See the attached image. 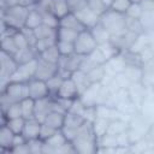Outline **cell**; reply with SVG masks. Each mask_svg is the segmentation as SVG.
Instances as JSON below:
<instances>
[{
    "label": "cell",
    "mask_w": 154,
    "mask_h": 154,
    "mask_svg": "<svg viewBox=\"0 0 154 154\" xmlns=\"http://www.w3.org/2000/svg\"><path fill=\"white\" fill-rule=\"evenodd\" d=\"M76 153L82 154H91L97 152V137L93 131V126L90 122H84V124L79 128L76 137L71 141Z\"/></svg>",
    "instance_id": "1"
},
{
    "label": "cell",
    "mask_w": 154,
    "mask_h": 154,
    "mask_svg": "<svg viewBox=\"0 0 154 154\" xmlns=\"http://www.w3.org/2000/svg\"><path fill=\"white\" fill-rule=\"evenodd\" d=\"M29 96L28 83L10 81L4 89H1V109L4 111L13 102H20Z\"/></svg>",
    "instance_id": "2"
},
{
    "label": "cell",
    "mask_w": 154,
    "mask_h": 154,
    "mask_svg": "<svg viewBox=\"0 0 154 154\" xmlns=\"http://www.w3.org/2000/svg\"><path fill=\"white\" fill-rule=\"evenodd\" d=\"M30 7L23 5H16L6 8H1V22L7 24L16 30H22L25 28V19Z\"/></svg>",
    "instance_id": "3"
},
{
    "label": "cell",
    "mask_w": 154,
    "mask_h": 154,
    "mask_svg": "<svg viewBox=\"0 0 154 154\" xmlns=\"http://www.w3.org/2000/svg\"><path fill=\"white\" fill-rule=\"evenodd\" d=\"M125 19H126L125 14L116 12L111 8H108L103 14L100 16L101 25L111 34V36L122 35L126 31Z\"/></svg>",
    "instance_id": "4"
},
{
    "label": "cell",
    "mask_w": 154,
    "mask_h": 154,
    "mask_svg": "<svg viewBox=\"0 0 154 154\" xmlns=\"http://www.w3.org/2000/svg\"><path fill=\"white\" fill-rule=\"evenodd\" d=\"M73 45H75V53L81 55H89L99 46L89 29L78 32V36L73 42Z\"/></svg>",
    "instance_id": "5"
},
{
    "label": "cell",
    "mask_w": 154,
    "mask_h": 154,
    "mask_svg": "<svg viewBox=\"0 0 154 154\" xmlns=\"http://www.w3.org/2000/svg\"><path fill=\"white\" fill-rule=\"evenodd\" d=\"M85 119L83 118V116H79V114H75V113H71V112H66L65 113V120H64V126L61 129V131L64 132V135L66 136V138L69 141H72L79 128L84 124Z\"/></svg>",
    "instance_id": "6"
},
{
    "label": "cell",
    "mask_w": 154,
    "mask_h": 154,
    "mask_svg": "<svg viewBox=\"0 0 154 154\" xmlns=\"http://www.w3.org/2000/svg\"><path fill=\"white\" fill-rule=\"evenodd\" d=\"M17 67H18V64L14 60L13 55H10L1 51V58H0V78L2 83L1 89H4L5 85L10 82L11 76L14 73Z\"/></svg>",
    "instance_id": "7"
},
{
    "label": "cell",
    "mask_w": 154,
    "mask_h": 154,
    "mask_svg": "<svg viewBox=\"0 0 154 154\" xmlns=\"http://www.w3.org/2000/svg\"><path fill=\"white\" fill-rule=\"evenodd\" d=\"M38 58V57H37ZM37 58L34 60H30L28 63L24 64H19L17 70L14 71V73L11 76L10 81H14V82H29L30 79H32L35 77L36 73V69H37Z\"/></svg>",
    "instance_id": "8"
},
{
    "label": "cell",
    "mask_w": 154,
    "mask_h": 154,
    "mask_svg": "<svg viewBox=\"0 0 154 154\" xmlns=\"http://www.w3.org/2000/svg\"><path fill=\"white\" fill-rule=\"evenodd\" d=\"M26 83H28L29 97H31L34 100H38V99L51 96L46 81H42V79H38V78H32Z\"/></svg>",
    "instance_id": "9"
},
{
    "label": "cell",
    "mask_w": 154,
    "mask_h": 154,
    "mask_svg": "<svg viewBox=\"0 0 154 154\" xmlns=\"http://www.w3.org/2000/svg\"><path fill=\"white\" fill-rule=\"evenodd\" d=\"M58 71H59L58 64H52L41 58H37V69H36V73H35L34 78L47 81L51 77L55 76L58 73Z\"/></svg>",
    "instance_id": "10"
},
{
    "label": "cell",
    "mask_w": 154,
    "mask_h": 154,
    "mask_svg": "<svg viewBox=\"0 0 154 154\" xmlns=\"http://www.w3.org/2000/svg\"><path fill=\"white\" fill-rule=\"evenodd\" d=\"M79 96H81L79 90H78L76 83L73 82V79L70 77V78H66V79L63 81V83L60 85V89H59L55 97L65 99V100H75Z\"/></svg>",
    "instance_id": "11"
},
{
    "label": "cell",
    "mask_w": 154,
    "mask_h": 154,
    "mask_svg": "<svg viewBox=\"0 0 154 154\" xmlns=\"http://www.w3.org/2000/svg\"><path fill=\"white\" fill-rule=\"evenodd\" d=\"M83 57L84 55H81V54H77V53H72L70 55L61 57L59 63H58V66H59V69L66 70V71L72 73L77 70H79Z\"/></svg>",
    "instance_id": "12"
},
{
    "label": "cell",
    "mask_w": 154,
    "mask_h": 154,
    "mask_svg": "<svg viewBox=\"0 0 154 154\" xmlns=\"http://www.w3.org/2000/svg\"><path fill=\"white\" fill-rule=\"evenodd\" d=\"M76 16L82 22V24L85 26V29H91L100 22V16L96 14L95 12H93L89 7H85L81 12L76 13Z\"/></svg>",
    "instance_id": "13"
},
{
    "label": "cell",
    "mask_w": 154,
    "mask_h": 154,
    "mask_svg": "<svg viewBox=\"0 0 154 154\" xmlns=\"http://www.w3.org/2000/svg\"><path fill=\"white\" fill-rule=\"evenodd\" d=\"M41 125H42V123H40L35 118H30V119L25 120V126H24V130L22 134L24 135L26 141L34 140V138H40Z\"/></svg>",
    "instance_id": "14"
},
{
    "label": "cell",
    "mask_w": 154,
    "mask_h": 154,
    "mask_svg": "<svg viewBox=\"0 0 154 154\" xmlns=\"http://www.w3.org/2000/svg\"><path fill=\"white\" fill-rule=\"evenodd\" d=\"M14 132L6 125L2 124L1 130H0V148L4 152H11L13 147V138H14Z\"/></svg>",
    "instance_id": "15"
},
{
    "label": "cell",
    "mask_w": 154,
    "mask_h": 154,
    "mask_svg": "<svg viewBox=\"0 0 154 154\" xmlns=\"http://www.w3.org/2000/svg\"><path fill=\"white\" fill-rule=\"evenodd\" d=\"M59 26H64L67 29H72L77 32H81L83 30H85V26L82 24V22L78 19V17L75 13H67L66 16H64L63 18H60V25Z\"/></svg>",
    "instance_id": "16"
},
{
    "label": "cell",
    "mask_w": 154,
    "mask_h": 154,
    "mask_svg": "<svg viewBox=\"0 0 154 154\" xmlns=\"http://www.w3.org/2000/svg\"><path fill=\"white\" fill-rule=\"evenodd\" d=\"M37 57H38L37 52H36L35 48L31 47V46H28V47H25V48L18 49V51L16 52V54L13 55V58H14V60L17 61L18 65H19V64L28 63V61H30V60H34V59H36Z\"/></svg>",
    "instance_id": "17"
},
{
    "label": "cell",
    "mask_w": 154,
    "mask_h": 154,
    "mask_svg": "<svg viewBox=\"0 0 154 154\" xmlns=\"http://www.w3.org/2000/svg\"><path fill=\"white\" fill-rule=\"evenodd\" d=\"M64 120H65V112L61 111H52L45 119V124L52 126L55 130H61L64 126Z\"/></svg>",
    "instance_id": "18"
},
{
    "label": "cell",
    "mask_w": 154,
    "mask_h": 154,
    "mask_svg": "<svg viewBox=\"0 0 154 154\" xmlns=\"http://www.w3.org/2000/svg\"><path fill=\"white\" fill-rule=\"evenodd\" d=\"M41 24H42V13L35 6H31L29 8V12L25 19V28L34 30Z\"/></svg>",
    "instance_id": "19"
},
{
    "label": "cell",
    "mask_w": 154,
    "mask_h": 154,
    "mask_svg": "<svg viewBox=\"0 0 154 154\" xmlns=\"http://www.w3.org/2000/svg\"><path fill=\"white\" fill-rule=\"evenodd\" d=\"M71 78H72L73 82L76 83V85H77V88H78L81 95H82V94L89 88V85L91 84L90 81H89V78H88V75H87L85 72L81 71V70H77V71L72 72Z\"/></svg>",
    "instance_id": "20"
},
{
    "label": "cell",
    "mask_w": 154,
    "mask_h": 154,
    "mask_svg": "<svg viewBox=\"0 0 154 154\" xmlns=\"http://www.w3.org/2000/svg\"><path fill=\"white\" fill-rule=\"evenodd\" d=\"M138 19L146 34L154 32V10H143Z\"/></svg>",
    "instance_id": "21"
},
{
    "label": "cell",
    "mask_w": 154,
    "mask_h": 154,
    "mask_svg": "<svg viewBox=\"0 0 154 154\" xmlns=\"http://www.w3.org/2000/svg\"><path fill=\"white\" fill-rule=\"evenodd\" d=\"M94 36V38L96 40L97 45H102V43H106V42H109V38H111V34L101 25V23L99 22L95 26H93L91 29H89Z\"/></svg>",
    "instance_id": "22"
},
{
    "label": "cell",
    "mask_w": 154,
    "mask_h": 154,
    "mask_svg": "<svg viewBox=\"0 0 154 154\" xmlns=\"http://www.w3.org/2000/svg\"><path fill=\"white\" fill-rule=\"evenodd\" d=\"M18 117H23L20 102H13V103L8 105V106L2 111V124H5L7 119L18 118Z\"/></svg>",
    "instance_id": "23"
},
{
    "label": "cell",
    "mask_w": 154,
    "mask_h": 154,
    "mask_svg": "<svg viewBox=\"0 0 154 154\" xmlns=\"http://www.w3.org/2000/svg\"><path fill=\"white\" fill-rule=\"evenodd\" d=\"M108 125H109V119L96 117V118H95V120L91 123L93 131H94L95 136H96L97 138H100L101 136L106 135V134H107V131H108Z\"/></svg>",
    "instance_id": "24"
},
{
    "label": "cell",
    "mask_w": 154,
    "mask_h": 154,
    "mask_svg": "<svg viewBox=\"0 0 154 154\" xmlns=\"http://www.w3.org/2000/svg\"><path fill=\"white\" fill-rule=\"evenodd\" d=\"M69 140L66 138V136L64 135V132L61 131V130H57L49 138H47L45 142L48 144V146H51L54 150H55V153L58 152V149L63 146V144H65L66 142H67Z\"/></svg>",
    "instance_id": "25"
},
{
    "label": "cell",
    "mask_w": 154,
    "mask_h": 154,
    "mask_svg": "<svg viewBox=\"0 0 154 154\" xmlns=\"http://www.w3.org/2000/svg\"><path fill=\"white\" fill-rule=\"evenodd\" d=\"M38 58H41V59H43L48 63H52V64H58L60 58H61V54H60L57 45H54V46L47 48L46 51H43L42 53H40Z\"/></svg>",
    "instance_id": "26"
},
{
    "label": "cell",
    "mask_w": 154,
    "mask_h": 154,
    "mask_svg": "<svg viewBox=\"0 0 154 154\" xmlns=\"http://www.w3.org/2000/svg\"><path fill=\"white\" fill-rule=\"evenodd\" d=\"M129 128H130V125L125 120H123V119H113V120H109L107 134H111V135L117 136V135H119V134L129 130Z\"/></svg>",
    "instance_id": "27"
},
{
    "label": "cell",
    "mask_w": 154,
    "mask_h": 154,
    "mask_svg": "<svg viewBox=\"0 0 154 154\" xmlns=\"http://www.w3.org/2000/svg\"><path fill=\"white\" fill-rule=\"evenodd\" d=\"M20 107H22V114L23 118L30 119L34 118L35 116V100L31 97H25L20 101Z\"/></svg>",
    "instance_id": "28"
},
{
    "label": "cell",
    "mask_w": 154,
    "mask_h": 154,
    "mask_svg": "<svg viewBox=\"0 0 154 154\" xmlns=\"http://www.w3.org/2000/svg\"><path fill=\"white\" fill-rule=\"evenodd\" d=\"M106 73H107V71H106V66L103 64V65H96L87 75H88V78H89L90 83H101L102 79L105 78Z\"/></svg>",
    "instance_id": "29"
},
{
    "label": "cell",
    "mask_w": 154,
    "mask_h": 154,
    "mask_svg": "<svg viewBox=\"0 0 154 154\" xmlns=\"http://www.w3.org/2000/svg\"><path fill=\"white\" fill-rule=\"evenodd\" d=\"M77 36H78V32L72 30V29H67V28H64V26H59L57 29V38H58V41L75 42Z\"/></svg>",
    "instance_id": "30"
},
{
    "label": "cell",
    "mask_w": 154,
    "mask_h": 154,
    "mask_svg": "<svg viewBox=\"0 0 154 154\" xmlns=\"http://www.w3.org/2000/svg\"><path fill=\"white\" fill-rule=\"evenodd\" d=\"M125 17H126V16H125ZM125 26H126V30H128V31L134 32V34H136V35H138V36L146 34L144 30H143V28H142V25H141L140 19H137V18L126 17V19H125Z\"/></svg>",
    "instance_id": "31"
},
{
    "label": "cell",
    "mask_w": 154,
    "mask_h": 154,
    "mask_svg": "<svg viewBox=\"0 0 154 154\" xmlns=\"http://www.w3.org/2000/svg\"><path fill=\"white\" fill-rule=\"evenodd\" d=\"M1 51L10 54L14 55L16 52L18 51V47L13 40V36H4L1 37Z\"/></svg>",
    "instance_id": "32"
},
{
    "label": "cell",
    "mask_w": 154,
    "mask_h": 154,
    "mask_svg": "<svg viewBox=\"0 0 154 154\" xmlns=\"http://www.w3.org/2000/svg\"><path fill=\"white\" fill-rule=\"evenodd\" d=\"M63 81H64V78H63L59 73H57L55 76H53V77H51L49 79L46 81V83H47V85H48V89H49L51 96H53V97L57 96V94H58V91H59V89H60V85H61Z\"/></svg>",
    "instance_id": "33"
},
{
    "label": "cell",
    "mask_w": 154,
    "mask_h": 154,
    "mask_svg": "<svg viewBox=\"0 0 154 154\" xmlns=\"http://www.w3.org/2000/svg\"><path fill=\"white\" fill-rule=\"evenodd\" d=\"M53 13L59 18H63L67 13H70L69 0H54L53 2Z\"/></svg>",
    "instance_id": "34"
},
{
    "label": "cell",
    "mask_w": 154,
    "mask_h": 154,
    "mask_svg": "<svg viewBox=\"0 0 154 154\" xmlns=\"http://www.w3.org/2000/svg\"><path fill=\"white\" fill-rule=\"evenodd\" d=\"M34 32L36 35V38H47V37H57V29H53L48 25L41 24L40 26H37L36 29H34Z\"/></svg>",
    "instance_id": "35"
},
{
    "label": "cell",
    "mask_w": 154,
    "mask_h": 154,
    "mask_svg": "<svg viewBox=\"0 0 154 154\" xmlns=\"http://www.w3.org/2000/svg\"><path fill=\"white\" fill-rule=\"evenodd\" d=\"M25 118L23 117H18V118H12V119H7L6 120V125L17 135V134H22L25 126Z\"/></svg>",
    "instance_id": "36"
},
{
    "label": "cell",
    "mask_w": 154,
    "mask_h": 154,
    "mask_svg": "<svg viewBox=\"0 0 154 154\" xmlns=\"http://www.w3.org/2000/svg\"><path fill=\"white\" fill-rule=\"evenodd\" d=\"M57 41H58V38H57L55 36H54V37H47V38H40V40L36 41L34 48H35V51L37 52V54H40V53H42L43 51H46L47 48H49V47L57 45Z\"/></svg>",
    "instance_id": "37"
},
{
    "label": "cell",
    "mask_w": 154,
    "mask_h": 154,
    "mask_svg": "<svg viewBox=\"0 0 154 154\" xmlns=\"http://www.w3.org/2000/svg\"><path fill=\"white\" fill-rule=\"evenodd\" d=\"M88 7L96 14H103L109 7L103 0H88Z\"/></svg>",
    "instance_id": "38"
},
{
    "label": "cell",
    "mask_w": 154,
    "mask_h": 154,
    "mask_svg": "<svg viewBox=\"0 0 154 154\" xmlns=\"http://www.w3.org/2000/svg\"><path fill=\"white\" fill-rule=\"evenodd\" d=\"M42 24L48 25L53 29H58L60 25V18L53 12H45L42 13Z\"/></svg>",
    "instance_id": "39"
},
{
    "label": "cell",
    "mask_w": 154,
    "mask_h": 154,
    "mask_svg": "<svg viewBox=\"0 0 154 154\" xmlns=\"http://www.w3.org/2000/svg\"><path fill=\"white\" fill-rule=\"evenodd\" d=\"M131 4H132L131 0H113L111 2V5H109V8L116 11V12L125 14Z\"/></svg>",
    "instance_id": "40"
},
{
    "label": "cell",
    "mask_w": 154,
    "mask_h": 154,
    "mask_svg": "<svg viewBox=\"0 0 154 154\" xmlns=\"http://www.w3.org/2000/svg\"><path fill=\"white\" fill-rule=\"evenodd\" d=\"M57 47L61 54V57L70 55L75 53V45L73 42H67V41H57Z\"/></svg>",
    "instance_id": "41"
},
{
    "label": "cell",
    "mask_w": 154,
    "mask_h": 154,
    "mask_svg": "<svg viewBox=\"0 0 154 154\" xmlns=\"http://www.w3.org/2000/svg\"><path fill=\"white\" fill-rule=\"evenodd\" d=\"M88 7V0H69V8L71 13H78Z\"/></svg>",
    "instance_id": "42"
},
{
    "label": "cell",
    "mask_w": 154,
    "mask_h": 154,
    "mask_svg": "<svg viewBox=\"0 0 154 154\" xmlns=\"http://www.w3.org/2000/svg\"><path fill=\"white\" fill-rule=\"evenodd\" d=\"M142 12H143V7H142L141 2H132V4L130 5L129 10L126 11L125 16H126V17H131V18H137V19H138V18L141 17Z\"/></svg>",
    "instance_id": "43"
},
{
    "label": "cell",
    "mask_w": 154,
    "mask_h": 154,
    "mask_svg": "<svg viewBox=\"0 0 154 154\" xmlns=\"http://www.w3.org/2000/svg\"><path fill=\"white\" fill-rule=\"evenodd\" d=\"M13 40H14V42H16L18 49H20V48H25V47L29 46V42H28L26 36H25V34L23 32V30H18V31H16L14 35H13Z\"/></svg>",
    "instance_id": "44"
},
{
    "label": "cell",
    "mask_w": 154,
    "mask_h": 154,
    "mask_svg": "<svg viewBox=\"0 0 154 154\" xmlns=\"http://www.w3.org/2000/svg\"><path fill=\"white\" fill-rule=\"evenodd\" d=\"M26 143H28L30 153H42V148H43V143H45L43 140L34 138V140H29Z\"/></svg>",
    "instance_id": "45"
},
{
    "label": "cell",
    "mask_w": 154,
    "mask_h": 154,
    "mask_svg": "<svg viewBox=\"0 0 154 154\" xmlns=\"http://www.w3.org/2000/svg\"><path fill=\"white\" fill-rule=\"evenodd\" d=\"M53 2H54V0H40V1L36 2L34 6H35L41 13H45V12H53Z\"/></svg>",
    "instance_id": "46"
},
{
    "label": "cell",
    "mask_w": 154,
    "mask_h": 154,
    "mask_svg": "<svg viewBox=\"0 0 154 154\" xmlns=\"http://www.w3.org/2000/svg\"><path fill=\"white\" fill-rule=\"evenodd\" d=\"M55 131H57V130L53 129L52 126H49V125L42 123V125H41V130H40V138L43 140V141H46V140L49 138Z\"/></svg>",
    "instance_id": "47"
},
{
    "label": "cell",
    "mask_w": 154,
    "mask_h": 154,
    "mask_svg": "<svg viewBox=\"0 0 154 154\" xmlns=\"http://www.w3.org/2000/svg\"><path fill=\"white\" fill-rule=\"evenodd\" d=\"M12 153H30L29 150V147H28V143H24V144H20V146H16L11 149Z\"/></svg>",
    "instance_id": "48"
},
{
    "label": "cell",
    "mask_w": 154,
    "mask_h": 154,
    "mask_svg": "<svg viewBox=\"0 0 154 154\" xmlns=\"http://www.w3.org/2000/svg\"><path fill=\"white\" fill-rule=\"evenodd\" d=\"M131 1H132V2H141L142 0H131Z\"/></svg>",
    "instance_id": "49"
},
{
    "label": "cell",
    "mask_w": 154,
    "mask_h": 154,
    "mask_svg": "<svg viewBox=\"0 0 154 154\" xmlns=\"http://www.w3.org/2000/svg\"><path fill=\"white\" fill-rule=\"evenodd\" d=\"M32 1H34V2H35V4H36V2H38V1H40V0H32Z\"/></svg>",
    "instance_id": "50"
},
{
    "label": "cell",
    "mask_w": 154,
    "mask_h": 154,
    "mask_svg": "<svg viewBox=\"0 0 154 154\" xmlns=\"http://www.w3.org/2000/svg\"><path fill=\"white\" fill-rule=\"evenodd\" d=\"M152 1H154V0H152Z\"/></svg>",
    "instance_id": "51"
}]
</instances>
